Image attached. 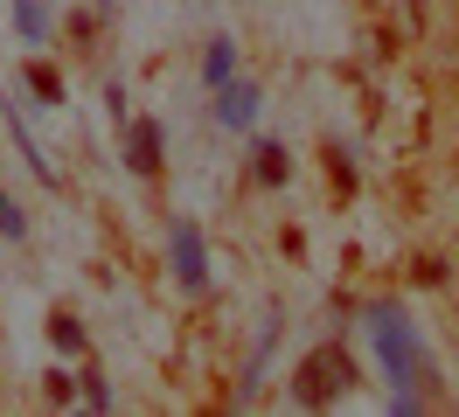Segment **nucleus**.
Wrapping results in <instances>:
<instances>
[{
	"mask_svg": "<svg viewBox=\"0 0 459 417\" xmlns=\"http://www.w3.org/2000/svg\"><path fill=\"white\" fill-rule=\"evenodd\" d=\"M0 237H29V216L7 202V188H0Z\"/></svg>",
	"mask_w": 459,
	"mask_h": 417,
	"instance_id": "nucleus-11",
	"label": "nucleus"
},
{
	"mask_svg": "<svg viewBox=\"0 0 459 417\" xmlns=\"http://www.w3.org/2000/svg\"><path fill=\"white\" fill-rule=\"evenodd\" d=\"M14 22H22L29 42H42V35H49V7H42V0H14Z\"/></svg>",
	"mask_w": 459,
	"mask_h": 417,
	"instance_id": "nucleus-7",
	"label": "nucleus"
},
{
	"mask_svg": "<svg viewBox=\"0 0 459 417\" xmlns=\"http://www.w3.org/2000/svg\"><path fill=\"white\" fill-rule=\"evenodd\" d=\"M84 404H91V411H105V404H112V389L98 383V376H84Z\"/></svg>",
	"mask_w": 459,
	"mask_h": 417,
	"instance_id": "nucleus-13",
	"label": "nucleus"
},
{
	"mask_svg": "<svg viewBox=\"0 0 459 417\" xmlns=\"http://www.w3.org/2000/svg\"><path fill=\"white\" fill-rule=\"evenodd\" d=\"M348 376H355V369H348L342 348H314V355L299 361V376H292V404L320 411V404H334V396L348 389Z\"/></svg>",
	"mask_w": 459,
	"mask_h": 417,
	"instance_id": "nucleus-2",
	"label": "nucleus"
},
{
	"mask_svg": "<svg viewBox=\"0 0 459 417\" xmlns=\"http://www.w3.org/2000/svg\"><path fill=\"white\" fill-rule=\"evenodd\" d=\"M168 244H174V278H181L188 292H202V285H209V250H202V230H195V222H174Z\"/></svg>",
	"mask_w": 459,
	"mask_h": 417,
	"instance_id": "nucleus-3",
	"label": "nucleus"
},
{
	"mask_svg": "<svg viewBox=\"0 0 459 417\" xmlns=\"http://www.w3.org/2000/svg\"><path fill=\"white\" fill-rule=\"evenodd\" d=\"M286 174H292L286 146H279V139H264V146H258V181H286Z\"/></svg>",
	"mask_w": 459,
	"mask_h": 417,
	"instance_id": "nucleus-8",
	"label": "nucleus"
},
{
	"mask_svg": "<svg viewBox=\"0 0 459 417\" xmlns=\"http://www.w3.org/2000/svg\"><path fill=\"white\" fill-rule=\"evenodd\" d=\"M216 118H223V126H251V118H258V83H216Z\"/></svg>",
	"mask_w": 459,
	"mask_h": 417,
	"instance_id": "nucleus-5",
	"label": "nucleus"
},
{
	"mask_svg": "<svg viewBox=\"0 0 459 417\" xmlns=\"http://www.w3.org/2000/svg\"><path fill=\"white\" fill-rule=\"evenodd\" d=\"M230 70H237V49H230V42H209V56H202V77H209V83H230Z\"/></svg>",
	"mask_w": 459,
	"mask_h": 417,
	"instance_id": "nucleus-9",
	"label": "nucleus"
},
{
	"mask_svg": "<svg viewBox=\"0 0 459 417\" xmlns=\"http://www.w3.org/2000/svg\"><path fill=\"white\" fill-rule=\"evenodd\" d=\"M126 167L133 174H160V126L153 118H126Z\"/></svg>",
	"mask_w": 459,
	"mask_h": 417,
	"instance_id": "nucleus-4",
	"label": "nucleus"
},
{
	"mask_svg": "<svg viewBox=\"0 0 459 417\" xmlns=\"http://www.w3.org/2000/svg\"><path fill=\"white\" fill-rule=\"evenodd\" d=\"M22 83L35 91V105H63V70H56V63H29Z\"/></svg>",
	"mask_w": 459,
	"mask_h": 417,
	"instance_id": "nucleus-6",
	"label": "nucleus"
},
{
	"mask_svg": "<svg viewBox=\"0 0 459 417\" xmlns=\"http://www.w3.org/2000/svg\"><path fill=\"white\" fill-rule=\"evenodd\" d=\"M42 396H49V404H70V396H77V383H70V376H63V369H56V376L42 383Z\"/></svg>",
	"mask_w": 459,
	"mask_h": 417,
	"instance_id": "nucleus-12",
	"label": "nucleus"
},
{
	"mask_svg": "<svg viewBox=\"0 0 459 417\" xmlns=\"http://www.w3.org/2000/svg\"><path fill=\"white\" fill-rule=\"evenodd\" d=\"M376 320V355H383V369H390V383H425L431 376V361H425V348H418V334H411V320H403L397 306H376L369 313Z\"/></svg>",
	"mask_w": 459,
	"mask_h": 417,
	"instance_id": "nucleus-1",
	"label": "nucleus"
},
{
	"mask_svg": "<svg viewBox=\"0 0 459 417\" xmlns=\"http://www.w3.org/2000/svg\"><path fill=\"white\" fill-rule=\"evenodd\" d=\"M49 341H56L63 355H84V327H77L70 313H56V320H49Z\"/></svg>",
	"mask_w": 459,
	"mask_h": 417,
	"instance_id": "nucleus-10",
	"label": "nucleus"
}]
</instances>
